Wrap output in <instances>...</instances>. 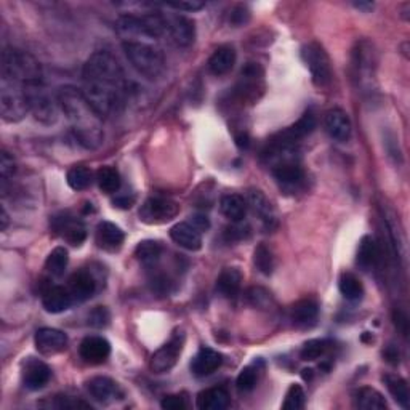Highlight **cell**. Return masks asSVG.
<instances>
[{
  "label": "cell",
  "instance_id": "cell-1",
  "mask_svg": "<svg viewBox=\"0 0 410 410\" xmlns=\"http://www.w3.org/2000/svg\"><path fill=\"white\" fill-rule=\"evenodd\" d=\"M83 95L101 117L119 114L125 106L128 86L119 61L109 51H95L83 64Z\"/></svg>",
  "mask_w": 410,
  "mask_h": 410
},
{
  "label": "cell",
  "instance_id": "cell-2",
  "mask_svg": "<svg viewBox=\"0 0 410 410\" xmlns=\"http://www.w3.org/2000/svg\"><path fill=\"white\" fill-rule=\"evenodd\" d=\"M56 98L73 127L77 143L86 149L100 148L104 140L103 117L87 100L82 90L71 86L61 87L58 90Z\"/></svg>",
  "mask_w": 410,
  "mask_h": 410
},
{
  "label": "cell",
  "instance_id": "cell-3",
  "mask_svg": "<svg viewBox=\"0 0 410 410\" xmlns=\"http://www.w3.org/2000/svg\"><path fill=\"white\" fill-rule=\"evenodd\" d=\"M122 48L130 64L143 77L155 81L164 76L167 68L165 56L154 43L146 41H123Z\"/></svg>",
  "mask_w": 410,
  "mask_h": 410
},
{
  "label": "cell",
  "instance_id": "cell-4",
  "mask_svg": "<svg viewBox=\"0 0 410 410\" xmlns=\"http://www.w3.org/2000/svg\"><path fill=\"white\" fill-rule=\"evenodd\" d=\"M2 79L16 82L24 88L42 82V68L28 51L9 47L2 51Z\"/></svg>",
  "mask_w": 410,
  "mask_h": 410
},
{
  "label": "cell",
  "instance_id": "cell-5",
  "mask_svg": "<svg viewBox=\"0 0 410 410\" xmlns=\"http://www.w3.org/2000/svg\"><path fill=\"white\" fill-rule=\"evenodd\" d=\"M26 90L16 82L0 79V114L5 122H19L29 113Z\"/></svg>",
  "mask_w": 410,
  "mask_h": 410
},
{
  "label": "cell",
  "instance_id": "cell-6",
  "mask_svg": "<svg viewBox=\"0 0 410 410\" xmlns=\"http://www.w3.org/2000/svg\"><path fill=\"white\" fill-rule=\"evenodd\" d=\"M24 90L29 101V109L36 119L42 123H47V125L55 123L58 121L60 103H58V98H51L47 88L43 87V82L32 83V86H28Z\"/></svg>",
  "mask_w": 410,
  "mask_h": 410
},
{
  "label": "cell",
  "instance_id": "cell-7",
  "mask_svg": "<svg viewBox=\"0 0 410 410\" xmlns=\"http://www.w3.org/2000/svg\"><path fill=\"white\" fill-rule=\"evenodd\" d=\"M302 58L309 69L312 82L317 87H327L332 81V66L327 51L317 42H309L302 48Z\"/></svg>",
  "mask_w": 410,
  "mask_h": 410
},
{
  "label": "cell",
  "instance_id": "cell-8",
  "mask_svg": "<svg viewBox=\"0 0 410 410\" xmlns=\"http://www.w3.org/2000/svg\"><path fill=\"white\" fill-rule=\"evenodd\" d=\"M185 344V334L181 330H177L172 335L170 340L165 344L155 351L151 357V362H149V367L154 374H165L168 370H172L175 367V364L178 362V357L183 351Z\"/></svg>",
  "mask_w": 410,
  "mask_h": 410
},
{
  "label": "cell",
  "instance_id": "cell-9",
  "mask_svg": "<svg viewBox=\"0 0 410 410\" xmlns=\"http://www.w3.org/2000/svg\"><path fill=\"white\" fill-rule=\"evenodd\" d=\"M180 212V205L172 199L149 198L140 208V220L146 225H162L173 220Z\"/></svg>",
  "mask_w": 410,
  "mask_h": 410
},
{
  "label": "cell",
  "instance_id": "cell-10",
  "mask_svg": "<svg viewBox=\"0 0 410 410\" xmlns=\"http://www.w3.org/2000/svg\"><path fill=\"white\" fill-rule=\"evenodd\" d=\"M237 96L242 103H255L263 92V69L255 63H249L240 73Z\"/></svg>",
  "mask_w": 410,
  "mask_h": 410
},
{
  "label": "cell",
  "instance_id": "cell-11",
  "mask_svg": "<svg viewBox=\"0 0 410 410\" xmlns=\"http://www.w3.org/2000/svg\"><path fill=\"white\" fill-rule=\"evenodd\" d=\"M53 230L71 245H81L87 239L86 225L69 213H63L53 218Z\"/></svg>",
  "mask_w": 410,
  "mask_h": 410
},
{
  "label": "cell",
  "instance_id": "cell-12",
  "mask_svg": "<svg viewBox=\"0 0 410 410\" xmlns=\"http://www.w3.org/2000/svg\"><path fill=\"white\" fill-rule=\"evenodd\" d=\"M167 19V36L178 47H190L196 37V28L190 18L183 15H168Z\"/></svg>",
  "mask_w": 410,
  "mask_h": 410
},
{
  "label": "cell",
  "instance_id": "cell-13",
  "mask_svg": "<svg viewBox=\"0 0 410 410\" xmlns=\"http://www.w3.org/2000/svg\"><path fill=\"white\" fill-rule=\"evenodd\" d=\"M36 348L41 354L51 356L58 354L68 347V335L64 332L51 327H43L36 332L34 337Z\"/></svg>",
  "mask_w": 410,
  "mask_h": 410
},
{
  "label": "cell",
  "instance_id": "cell-14",
  "mask_svg": "<svg viewBox=\"0 0 410 410\" xmlns=\"http://www.w3.org/2000/svg\"><path fill=\"white\" fill-rule=\"evenodd\" d=\"M79 354L87 364L92 366H100V364L106 362L111 354V344L106 338L98 335L86 337L79 347Z\"/></svg>",
  "mask_w": 410,
  "mask_h": 410
},
{
  "label": "cell",
  "instance_id": "cell-15",
  "mask_svg": "<svg viewBox=\"0 0 410 410\" xmlns=\"http://www.w3.org/2000/svg\"><path fill=\"white\" fill-rule=\"evenodd\" d=\"M170 237L177 245L186 250L198 252L203 249V232L191 221H181L170 230Z\"/></svg>",
  "mask_w": 410,
  "mask_h": 410
},
{
  "label": "cell",
  "instance_id": "cell-16",
  "mask_svg": "<svg viewBox=\"0 0 410 410\" xmlns=\"http://www.w3.org/2000/svg\"><path fill=\"white\" fill-rule=\"evenodd\" d=\"M87 391L95 401L103 402V404L121 399L123 396L121 386L114 380H111L109 376H93V379H90L87 381Z\"/></svg>",
  "mask_w": 410,
  "mask_h": 410
},
{
  "label": "cell",
  "instance_id": "cell-17",
  "mask_svg": "<svg viewBox=\"0 0 410 410\" xmlns=\"http://www.w3.org/2000/svg\"><path fill=\"white\" fill-rule=\"evenodd\" d=\"M69 294L73 295L74 302H87L88 298H92L96 292V279L92 272L87 270H81L74 272L69 279L68 284Z\"/></svg>",
  "mask_w": 410,
  "mask_h": 410
},
{
  "label": "cell",
  "instance_id": "cell-18",
  "mask_svg": "<svg viewBox=\"0 0 410 410\" xmlns=\"http://www.w3.org/2000/svg\"><path fill=\"white\" fill-rule=\"evenodd\" d=\"M51 379V369L47 364L39 361V359H31L24 364L23 369V383L24 386L31 389V391H37V389H42Z\"/></svg>",
  "mask_w": 410,
  "mask_h": 410
},
{
  "label": "cell",
  "instance_id": "cell-19",
  "mask_svg": "<svg viewBox=\"0 0 410 410\" xmlns=\"http://www.w3.org/2000/svg\"><path fill=\"white\" fill-rule=\"evenodd\" d=\"M324 125L327 133L332 136V138L337 141H348L351 136V121L348 114L344 113L340 108H334L330 109L327 114H325L324 119Z\"/></svg>",
  "mask_w": 410,
  "mask_h": 410
},
{
  "label": "cell",
  "instance_id": "cell-20",
  "mask_svg": "<svg viewBox=\"0 0 410 410\" xmlns=\"http://www.w3.org/2000/svg\"><path fill=\"white\" fill-rule=\"evenodd\" d=\"M95 240L100 249L106 252H117L121 250V247L123 245L125 234H123L119 226L111 223V221H101V223L96 226Z\"/></svg>",
  "mask_w": 410,
  "mask_h": 410
},
{
  "label": "cell",
  "instance_id": "cell-21",
  "mask_svg": "<svg viewBox=\"0 0 410 410\" xmlns=\"http://www.w3.org/2000/svg\"><path fill=\"white\" fill-rule=\"evenodd\" d=\"M73 303V295L69 294L68 287H61V285H51L42 294L43 308L51 314H58V312L69 309Z\"/></svg>",
  "mask_w": 410,
  "mask_h": 410
},
{
  "label": "cell",
  "instance_id": "cell-22",
  "mask_svg": "<svg viewBox=\"0 0 410 410\" xmlns=\"http://www.w3.org/2000/svg\"><path fill=\"white\" fill-rule=\"evenodd\" d=\"M247 205L257 215L266 230H272L276 226V213L268 198L262 191H250L247 196Z\"/></svg>",
  "mask_w": 410,
  "mask_h": 410
},
{
  "label": "cell",
  "instance_id": "cell-23",
  "mask_svg": "<svg viewBox=\"0 0 410 410\" xmlns=\"http://www.w3.org/2000/svg\"><path fill=\"white\" fill-rule=\"evenodd\" d=\"M221 362H223V356H221L218 351L204 347L198 351L196 356H194V359L191 362V370L196 376H207L213 374L217 369H220Z\"/></svg>",
  "mask_w": 410,
  "mask_h": 410
},
{
  "label": "cell",
  "instance_id": "cell-24",
  "mask_svg": "<svg viewBox=\"0 0 410 410\" xmlns=\"http://www.w3.org/2000/svg\"><path fill=\"white\" fill-rule=\"evenodd\" d=\"M316 128V117L312 113H304L300 119H298L294 125L289 127L285 132L277 136L279 141L285 143V145L295 146L298 140H303L304 136L312 133V130Z\"/></svg>",
  "mask_w": 410,
  "mask_h": 410
},
{
  "label": "cell",
  "instance_id": "cell-25",
  "mask_svg": "<svg viewBox=\"0 0 410 410\" xmlns=\"http://www.w3.org/2000/svg\"><path fill=\"white\" fill-rule=\"evenodd\" d=\"M236 58V50L231 45H221V47L213 51L210 60H208V69L215 76H225L234 68Z\"/></svg>",
  "mask_w": 410,
  "mask_h": 410
},
{
  "label": "cell",
  "instance_id": "cell-26",
  "mask_svg": "<svg viewBox=\"0 0 410 410\" xmlns=\"http://www.w3.org/2000/svg\"><path fill=\"white\" fill-rule=\"evenodd\" d=\"M196 404L200 410H223L230 406V393L223 386H215L200 391Z\"/></svg>",
  "mask_w": 410,
  "mask_h": 410
},
{
  "label": "cell",
  "instance_id": "cell-27",
  "mask_svg": "<svg viewBox=\"0 0 410 410\" xmlns=\"http://www.w3.org/2000/svg\"><path fill=\"white\" fill-rule=\"evenodd\" d=\"M317 316L319 304L314 300H311V298L297 302L290 311V319L298 327H311L312 324H316Z\"/></svg>",
  "mask_w": 410,
  "mask_h": 410
},
{
  "label": "cell",
  "instance_id": "cell-28",
  "mask_svg": "<svg viewBox=\"0 0 410 410\" xmlns=\"http://www.w3.org/2000/svg\"><path fill=\"white\" fill-rule=\"evenodd\" d=\"M242 287V272L237 268H225L217 279V292L226 298L236 297Z\"/></svg>",
  "mask_w": 410,
  "mask_h": 410
},
{
  "label": "cell",
  "instance_id": "cell-29",
  "mask_svg": "<svg viewBox=\"0 0 410 410\" xmlns=\"http://www.w3.org/2000/svg\"><path fill=\"white\" fill-rule=\"evenodd\" d=\"M247 199L239 194H226L220 200V210L232 223H240L247 215Z\"/></svg>",
  "mask_w": 410,
  "mask_h": 410
},
{
  "label": "cell",
  "instance_id": "cell-30",
  "mask_svg": "<svg viewBox=\"0 0 410 410\" xmlns=\"http://www.w3.org/2000/svg\"><path fill=\"white\" fill-rule=\"evenodd\" d=\"M380 258V249L379 244L375 242L374 237L370 236H364L359 242V247H357V253H356V263L359 268L364 271H369L370 268H374L379 262Z\"/></svg>",
  "mask_w": 410,
  "mask_h": 410
},
{
  "label": "cell",
  "instance_id": "cell-31",
  "mask_svg": "<svg viewBox=\"0 0 410 410\" xmlns=\"http://www.w3.org/2000/svg\"><path fill=\"white\" fill-rule=\"evenodd\" d=\"M354 406L362 410H385L388 407L383 394L370 386L357 389L354 394Z\"/></svg>",
  "mask_w": 410,
  "mask_h": 410
},
{
  "label": "cell",
  "instance_id": "cell-32",
  "mask_svg": "<svg viewBox=\"0 0 410 410\" xmlns=\"http://www.w3.org/2000/svg\"><path fill=\"white\" fill-rule=\"evenodd\" d=\"M383 381L388 388L389 394L393 396V399L398 402L401 407L409 409V402H410V393H409V385L407 381L402 379L399 375L394 374H386L383 375Z\"/></svg>",
  "mask_w": 410,
  "mask_h": 410
},
{
  "label": "cell",
  "instance_id": "cell-33",
  "mask_svg": "<svg viewBox=\"0 0 410 410\" xmlns=\"http://www.w3.org/2000/svg\"><path fill=\"white\" fill-rule=\"evenodd\" d=\"M338 289L340 294L349 302H359L364 297V285L361 279L353 272H343L338 281Z\"/></svg>",
  "mask_w": 410,
  "mask_h": 410
},
{
  "label": "cell",
  "instance_id": "cell-34",
  "mask_svg": "<svg viewBox=\"0 0 410 410\" xmlns=\"http://www.w3.org/2000/svg\"><path fill=\"white\" fill-rule=\"evenodd\" d=\"M164 252V247L158 240H143L135 249V257L141 265L154 266L159 262Z\"/></svg>",
  "mask_w": 410,
  "mask_h": 410
},
{
  "label": "cell",
  "instance_id": "cell-35",
  "mask_svg": "<svg viewBox=\"0 0 410 410\" xmlns=\"http://www.w3.org/2000/svg\"><path fill=\"white\" fill-rule=\"evenodd\" d=\"M69 263V253L64 247H55L53 250L50 252V255L47 257V262H45V270L50 276L53 277H61L64 275V271L68 268Z\"/></svg>",
  "mask_w": 410,
  "mask_h": 410
},
{
  "label": "cell",
  "instance_id": "cell-36",
  "mask_svg": "<svg viewBox=\"0 0 410 410\" xmlns=\"http://www.w3.org/2000/svg\"><path fill=\"white\" fill-rule=\"evenodd\" d=\"M96 183H98L100 190L106 194H114L121 190L122 180L121 173L116 170L114 167H101L96 172Z\"/></svg>",
  "mask_w": 410,
  "mask_h": 410
},
{
  "label": "cell",
  "instance_id": "cell-37",
  "mask_svg": "<svg viewBox=\"0 0 410 410\" xmlns=\"http://www.w3.org/2000/svg\"><path fill=\"white\" fill-rule=\"evenodd\" d=\"M68 185L71 190L74 191H83L92 185L93 181V172L90 170L86 165H74L73 168H69V172L66 175Z\"/></svg>",
  "mask_w": 410,
  "mask_h": 410
},
{
  "label": "cell",
  "instance_id": "cell-38",
  "mask_svg": "<svg viewBox=\"0 0 410 410\" xmlns=\"http://www.w3.org/2000/svg\"><path fill=\"white\" fill-rule=\"evenodd\" d=\"M253 263H255L257 270L265 276L272 275L275 271V255L268 245L258 244L255 252H253Z\"/></svg>",
  "mask_w": 410,
  "mask_h": 410
},
{
  "label": "cell",
  "instance_id": "cell-39",
  "mask_svg": "<svg viewBox=\"0 0 410 410\" xmlns=\"http://www.w3.org/2000/svg\"><path fill=\"white\" fill-rule=\"evenodd\" d=\"M258 383V369L257 366H247L242 370H240V374L237 375V380H236V385L237 389L240 393H250L255 389Z\"/></svg>",
  "mask_w": 410,
  "mask_h": 410
},
{
  "label": "cell",
  "instance_id": "cell-40",
  "mask_svg": "<svg viewBox=\"0 0 410 410\" xmlns=\"http://www.w3.org/2000/svg\"><path fill=\"white\" fill-rule=\"evenodd\" d=\"M329 349V343L325 340H309L304 343L300 351V357L303 361H316L322 357Z\"/></svg>",
  "mask_w": 410,
  "mask_h": 410
},
{
  "label": "cell",
  "instance_id": "cell-41",
  "mask_svg": "<svg viewBox=\"0 0 410 410\" xmlns=\"http://www.w3.org/2000/svg\"><path fill=\"white\" fill-rule=\"evenodd\" d=\"M247 302H249L253 308L268 309L272 304V297L270 292L263 287H252L247 292Z\"/></svg>",
  "mask_w": 410,
  "mask_h": 410
},
{
  "label": "cell",
  "instance_id": "cell-42",
  "mask_svg": "<svg viewBox=\"0 0 410 410\" xmlns=\"http://www.w3.org/2000/svg\"><path fill=\"white\" fill-rule=\"evenodd\" d=\"M304 391L300 385H292L285 394V401L282 404L284 410H298L304 407Z\"/></svg>",
  "mask_w": 410,
  "mask_h": 410
},
{
  "label": "cell",
  "instance_id": "cell-43",
  "mask_svg": "<svg viewBox=\"0 0 410 410\" xmlns=\"http://www.w3.org/2000/svg\"><path fill=\"white\" fill-rule=\"evenodd\" d=\"M15 172H16V162L13 159V155L10 153L2 151V154H0V178H2L4 186L6 181L15 175Z\"/></svg>",
  "mask_w": 410,
  "mask_h": 410
},
{
  "label": "cell",
  "instance_id": "cell-44",
  "mask_svg": "<svg viewBox=\"0 0 410 410\" xmlns=\"http://www.w3.org/2000/svg\"><path fill=\"white\" fill-rule=\"evenodd\" d=\"M109 311L104 307H96L88 314V325H92L95 329H104L109 324Z\"/></svg>",
  "mask_w": 410,
  "mask_h": 410
},
{
  "label": "cell",
  "instance_id": "cell-45",
  "mask_svg": "<svg viewBox=\"0 0 410 410\" xmlns=\"http://www.w3.org/2000/svg\"><path fill=\"white\" fill-rule=\"evenodd\" d=\"M164 5L180 11H198L205 6V4L200 2V0H175V2H164Z\"/></svg>",
  "mask_w": 410,
  "mask_h": 410
},
{
  "label": "cell",
  "instance_id": "cell-46",
  "mask_svg": "<svg viewBox=\"0 0 410 410\" xmlns=\"http://www.w3.org/2000/svg\"><path fill=\"white\" fill-rule=\"evenodd\" d=\"M160 407L164 410H185L188 407V404H186L183 396L170 394V396H165V398L162 399Z\"/></svg>",
  "mask_w": 410,
  "mask_h": 410
},
{
  "label": "cell",
  "instance_id": "cell-47",
  "mask_svg": "<svg viewBox=\"0 0 410 410\" xmlns=\"http://www.w3.org/2000/svg\"><path fill=\"white\" fill-rule=\"evenodd\" d=\"M53 407H58V409H92L83 401L71 399V398H68V396H58Z\"/></svg>",
  "mask_w": 410,
  "mask_h": 410
},
{
  "label": "cell",
  "instance_id": "cell-48",
  "mask_svg": "<svg viewBox=\"0 0 410 410\" xmlns=\"http://www.w3.org/2000/svg\"><path fill=\"white\" fill-rule=\"evenodd\" d=\"M249 18H250V13L245 9V6H236V9H234L231 13L230 21L234 26H244L247 21H249Z\"/></svg>",
  "mask_w": 410,
  "mask_h": 410
},
{
  "label": "cell",
  "instance_id": "cell-49",
  "mask_svg": "<svg viewBox=\"0 0 410 410\" xmlns=\"http://www.w3.org/2000/svg\"><path fill=\"white\" fill-rule=\"evenodd\" d=\"M393 319H394V325H396V327H398L401 334L406 337V335H407V330H409V321H407V316H406L404 312H402V311L394 309Z\"/></svg>",
  "mask_w": 410,
  "mask_h": 410
},
{
  "label": "cell",
  "instance_id": "cell-50",
  "mask_svg": "<svg viewBox=\"0 0 410 410\" xmlns=\"http://www.w3.org/2000/svg\"><path fill=\"white\" fill-rule=\"evenodd\" d=\"M191 223L196 226L200 232H204L205 230H208V226H210V223H208V220L205 217H199V215H196V217H193Z\"/></svg>",
  "mask_w": 410,
  "mask_h": 410
},
{
  "label": "cell",
  "instance_id": "cell-51",
  "mask_svg": "<svg viewBox=\"0 0 410 410\" xmlns=\"http://www.w3.org/2000/svg\"><path fill=\"white\" fill-rule=\"evenodd\" d=\"M133 203H135V199H133V198L123 196V198L116 199V200H114V205H116V207H119V208H130V207L133 205Z\"/></svg>",
  "mask_w": 410,
  "mask_h": 410
},
{
  "label": "cell",
  "instance_id": "cell-52",
  "mask_svg": "<svg viewBox=\"0 0 410 410\" xmlns=\"http://www.w3.org/2000/svg\"><path fill=\"white\" fill-rule=\"evenodd\" d=\"M385 357H386V361L391 362V364H398V362H399V353H398V349L393 348V347H389V348L385 351Z\"/></svg>",
  "mask_w": 410,
  "mask_h": 410
},
{
  "label": "cell",
  "instance_id": "cell-53",
  "mask_svg": "<svg viewBox=\"0 0 410 410\" xmlns=\"http://www.w3.org/2000/svg\"><path fill=\"white\" fill-rule=\"evenodd\" d=\"M0 221H2V226H0V230L2 231H5L6 227H9V213H6V210L5 208L2 207V215H0Z\"/></svg>",
  "mask_w": 410,
  "mask_h": 410
},
{
  "label": "cell",
  "instance_id": "cell-54",
  "mask_svg": "<svg viewBox=\"0 0 410 410\" xmlns=\"http://www.w3.org/2000/svg\"><path fill=\"white\" fill-rule=\"evenodd\" d=\"M356 9L359 10H372L374 9V4H366V2H356L354 4Z\"/></svg>",
  "mask_w": 410,
  "mask_h": 410
},
{
  "label": "cell",
  "instance_id": "cell-55",
  "mask_svg": "<svg viewBox=\"0 0 410 410\" xmlns=\"http://www.w3.org/2000/svg\"><path fill=\"white\" fill-rule=\"evenodd\" d=\"M311 376H312V370L311 369H304L303 370V379L304 380H311Z\"/></svg>",
  "mask_w": 410,
  "mask_h": 410
}]
</instances>
